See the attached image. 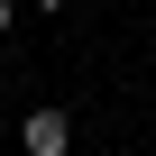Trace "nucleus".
I'll list each match as a JSON object with an SVG mask.
<instances>
[{
    "mask_svg": "<svg viewBox=\"0 0 156 156\" xmlns=\"http://www.w3.org/2000/svg\"><path fill=\"white\" fill-rule=\"evenodd\" d=\"M19 138H28V156H64V147H73L64 110H28V129H19Z\"/></svg>",
    "mask_w": 156,
    "mask_h": 156,
    "instance_id": "obj_1",
    "label": "nucleus"
},
{
    "mask_svg": "<svg viewBox=\"0 0 156 156\" xmlns=\"http://www.w3.org/2000/svg\"><path fill=\"white\" fill-rule=\"evenodd\" d=\"M9 19H19V9H9V0H0V37H9Z\"/></svg>",
    "mask_w": 156,
    "mask_h": 156,
    "instance_id": "obj_2",
    "label": "nucleus"
},
{
    "mask_svg": "<svg viewBox=\"0 0 156 156\" xmlns=\"http://www.w3.org/2000/svg\"><path fill=\"white\" fill-rule=\"evenodd\" d=\"M37 9H64V0H37Z\"/></svg>",
    "mask_w": 156,
    "mask_h": 156,
    "instance_id": "obj_3",
    "label": "nucleus"
}]
</instances>
